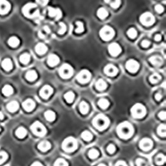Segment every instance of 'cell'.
<instances>
[{
    "label": "cell",
    "instance_id": "6da1fadb",
    "mask_svg": "<svg viewBox=\"0 0 166 166\" xmlns=\"http://www.w3.org/2000/svg\"><path fill=\"white\" fill-rule=\"evenodd\" d=\"M117 134L122 139H129L134 134V127L128 121H124L117 126Z\"/></svg>",
    "mask_w": 166,
    "mask_h": 166
},
{
    "label": "cell",
    "instance_id": "7a4b0ae2",
    "mask_svg": "<svg viewBox=\"0 0 166 166\" xmlns=\"http://www.w3.org/2000/svg\"><path fill=\"white\" fill-rule=\"evenodd\" d=\"M110 124V120L108 117L103 114H100L94 118L93 120V125L95 128H97L99 131H103L108 127Z\"/></svg>",
    "mask_w": 166,
    "mask_h": 166
},
{
    "label": "cell",
    "instance_id": "3957f363",
    "mask_svg": "<svg viewBox=\"0 0 166 166\" xmlns=\"http://www.w3.org/2000/svg\"><path fill=\"white\" fill-rule=\"evenodd\" d=\"M38 6L35 3H27L26 5L22 8V14H24L27 18H35L38 15Z\"/></svg>",
    "mask_w": 166,
    "mask_h": 166
},
{
    "label": "cell",
    "instance_id": "277c9868",
    "mask_svg": "<svg viewBox=\"0 0 166 166\" xmlns=\"http://www.w3.org/2000/svg\"><path fill=\"white\" fill-rule=\"evenodd\" d=\"M78 146V143L74 137H67L64 140L63 143V149L67 152H72L76 150Z\"/></svg>",
    "mask_w": 166,
    "mask_h": 166
},
{
    "label": "cell",
    "instance_id": "5b68a950",
    "mask_svg": "<svg viewBox=\"0 0 166 166\" xmlns=\"http://www.w3.org/2000/svg\"><path fill=\"white\" fill-rule=\"evenodd\" d=\"M131 115L135 118H142L146 114V108L141 103L135 104L131 110Z\"/></svg>",
    "mask_w": 166,
    "mask_h": 166
},
{
    "label": "cell",
    "instance_id": "8992f818",
    "mask_svg": "<svg viewBox=\"0 0 166 166\" xmlns=\"http://www.w3.org/2000/svg\"><path fill=\"white\" fill-rule=\"evenodd\" d=\"M115 36V31L110 26H104L100 30V37L105 41H109Z\"/></svg>",
    "mask_w": 166,
    "mask_h": 166
},
{
    "label": "cell",
    "instance_id": "52a82bcc",
    "mask_svg": "<svg viewBox=\"0 0 166 166\" xmlns=\"http://www.w3.org/2000/svg\"><path fill=\"white\" fill-rule=\"evenodd\" d=\"M31 130L38 136H44L47 133V129L40 121L33 122V125H31Z\"/></svg>",
    "mask_w": 166,
    "mask_h": 166
},
{
    "label": "cell",
    "instance_id": "ba28073f",
    "mask_svg": "<svg viewBox=\"0 0 166 166\" xmlns=\"http://www.w3.org/2000/svg\"><path fill=\"white\" fill-rule=\"evenodd\" d=\"M140 21L144 26H150L155 23V17L150 12H145L140 17Z\"/></svg>",
    "mask_w": 166,
    "mask_h": 166
},
{
    "label": "cell",
    "instance_id": "9c48e42d",
    "mask_svg": "<svg viewBox=\"0 0 166 166\" xmlns=\"http://www.w3.org/2000/svg\"><path fill=\"white\" fill-rule=\"evenodd\" d=\"M74 70L71 65H69L67 63L63 64L59 69V74L63 78H69L70 76L73 75Z\"/></svg>",
    "mask_w": 166,
    "mask_h": 166
},
{
    "label": "cell",
    "instance_id": "30bf717a",
    "mask_svg": "<svg viewBox=\"0 0 166 166\" xmlns=\"http://www.w3.org/2000/svg\"><path fill=\"white\" fill-rule=\"evenodd\" d=\"M91 78V74L90 71L87 70V69L82 70L79 73L77 74V76H76V80H77L80 83H82V84L87 83V82L90 81Z\"/></svg>",
    "mask_w": 166,
    "mask_h": 166
},
{
    "label": "cell",
    "instance_id": "8fae6325",
    "mask_svg": "<svg viewBox=\"0 0 166 166\" xmlns=\"http://www.w3.org/2000/svg\"><path fill=\"white\" fill-rule=\"evenodd\" d=\"M125 67L127 69V71L130 72H136L139 70L140 64L137 61L134 59H130L125 63Z\"/></svg>",
    "mask_w": 166,
    "mask_h": 166
},
{
    "label": "cell",
    "instance_id": "7c38bea8",
    "mask_svg": "<svg viewBox=\"0 0 166 166\" xmlns=\"http://www.w3.org/2000/svg\"><path fill=\"white\" fill-rule=\"evenodd\" d=\"M108 51H109L110 54L113 56V57H116L121 52V47L118 43H112L108 46Z\"/></svg>",
    "mask_w": 166,
    "mask_h": 166
},
{
    "label": "cell",
    "instance_id": "4fadbf2b",
    "mask_svg": "<svg viewBox=\"0 0 166 166\" xmlns=\"http://www.w3.org/2000/svg\"><path fill=\"white\" fill-rule=\"evenodd\" d=\"M52 93H53V89L49 85H45L40 90V95L43 99H47Z\"/></svg>",
    "mask_w": 166,
    "mask_h": 166
},
{
    "label": "cell",
    "instance_id": "5bb4252c",
    "mask_svg": "<svg viewBox=\"0 0 166 166\" xmlns=\"http://www.w3.org/2000/svg\"><path fill=\"white\" fill-rule=\"evenodd\" d=\"M140 148L143 150H150L153 146V141L150 138H143L140 141Z\"/></svg>",
    "mask_w": 166,
    "mask_h": 166
},
{
    "label": "cell",
    "instance_id": "9a60e30c",
    "mask_svg": "<svg viewBox=\"0 0 166 166\" xmlns=\"http://www.w3.org/2000/svg\"><path fill=\"white\" fill-rule=\"evenodd\" d=\"M104 71L106 75H108L110 76H116V74L118 73V69L113 64H108L106 65L104 68Z\"/></svg>",
    "mask_w": 166,
    "mask_h": 166
},
{
    "label": "cell",
    "instance_id": "2e32d148",
    "mask_svg": "<svg viewBox=\"0 0 166 166\" xmlns=\"http://www.w3.org/2000/svg\"><path fill=\"white\" fill-rule=\"evenodd\" d=\"M11 8L10 3L5 0H0V14H6Z\"/></svg>",
    "mask_w": 166,
    "mask_h": 166
},
{
    "label": "cell",
    "instance_id": "e0dca14e",
    "mask_svg": "<svg viewBox=\"0 0 166 166\" xmlns=\"http://www.w3.org/2000/svg\"><path fill=\"white\" fill-rule=\"evenodd\" d=\"M22 107L24 108L26 111H32L35 108V102L32 99H27L22 103Z\"/></svg>",
    "mask_w": 166,
    "mask_h": 166
},
{
    "label": "cell",
    "instance_id": "ac0fdd59",
    "mask_svg": "<svg viewBox=\"0 0 166 166\" xmlns=\"http://www.w3.org/2000/svg\"><path fill=\"white\" fill-rule=\"evenodd\" d=\"M59 62H60V59H59L58 56H57L56 54H50L47 57V63L51 67L57 66L59 63Z\"/></svg>",
    "mask_w": 166,
    "mask_h": 166
},
{
    "label": "cell",
    "instance_id": "d6986e66",
    "mask_svg": "<svg viewBox=\"0 0 166 166\" xmlns=\"http://www.w3.org/2000/svg\"><path fill=\"white\" fill-rule=\"evenodd\" d=\"M48 14H49V16L52 17V18L59 19L62 17V11L59 8H48Z\"/></svg>",
    "mask_w": 166,
    "mask_h": 166
},
{
    "label": "cell",
    "instance_id": "ffe728a7",
    "mask_svg": "<svg viewBox=\"0 0 166 166\" xmlns=\"http://www.w3.org/2000/svg\"><path fill=\"white\" fill-rule=\"evenodd\" d=\"M149 61L152 65L155 66V67H160L163 64V59L160 56H152L151 57H150Z\"/></svg>",
    "mask_w": 166,
    "mask_h": 166
},
{
    "label": "cell",
    "instance_id": "44dd1931",
    "mask_svg": "<svg viewBox=\"0 0 166 166\" xmlns=\"http://www.w3.org/2000/svg\"><path fill=\"white\" fill-rule=\"evenodd\" d=\"M35 51L37 52V53H38L39 55H43L44 54V53H46L47 51V47L44 43H39L36 45Z\"/></svg>",
    "mask_w": 166,
    "mask_h": 166
},
{
    "label": "cell",
    "instance_id": "7402d4cb",
    "mask_svg": "<svg viewBox=\"0 0 166 166\" xmlns=\"http://www.w3.org/2000/svg\"><path fill=\"white\" fill-rule=\"evenodd\" d=\"M51 144L50 142L47 141V140H43V141L40 142L38 145V148L39 150L43 151V152H45V151H47L51 149Z\"/></svg>",
    "mask_w": 166,
    "mask_h": 166
},
{
    "label": "cell",
    "instance_id": "603a6c76",
    "mask_svg": "<svg viewBox=\"0 0 166 166\" xmlns=\"http://www.w3.org/2000/svg\"><path fill=\"white\" fill-rule=\"evenodd\" d=\"M18 102L16 101H10V102L7 105V109H8V111L10 112H15L18 109Z\"/></svg>",
    "mask_w": 166,
    "mask_h": 166
},
{
    "label": "cell",
    "instance_id": "cb8c5ba5",
    "mask_svg": "<svg viewBox=\"0 0 166 166\" xmlns=\"http://www.w3.org/2000/svg\"><path fill=\"white\" fill-rule=\"evenodd\" d=\"M2 67L5 70V71H10L13 68V63L9 58H5L4 60L2 62Z\"/></svg>",
    "mask_w": 166,
    "mask_h": 166
},
{
    "label": "cell",
    "instance_id": "d4e9b609",
    "mask_svg": "<svg viewBox=\"0 0 166 166\" xmlns=\"http://www.w3.org/2000/svg\"><path fill=\"white\" fill-rule=\"evenodd\" d=\"M44 116L46 118V120L47 121H50V122H52L53 120L56 119V114H55V112L53 111H51V110H48V111H47L45 113H44Z\"/></svg>",
    "mask_w": 166,
    "mask_h": 166
},
{
    "label": "cell",
    "instance_id": "484cf974",
    "mask_svg": "<svg viewBox=\"0 0 166 166\" xmlns=\"http://www.w3.org/2000/svg\"><path fill=\"white\" fill-rule=\"evenodd\" d=\"M26 78L29 82H33V81H35L38 78V74H37V72L34 70H30V71H28L26 73Z\"/></svg>",
    "mask_w": 166,
    "mask_h": 166
},
{
    "label": "cell",
    "instance_id": "4316f807",
    "mask_svg": "<svg viewBox=\"0 0 166 166\" xmlns=\"http://www.w3.org/2000/svg\"><path fill=\"white\" fill-rule=\"evenodd\" d=\"M15 133H16V136H18V138H20V139H22V138H24L25 136H27V130L24 128V127L20 126V127H18V128L17 129V131Z\"/></svg>",
    "mask_w": 166,
    "mask_h": 166
},
{
    "label": "cell",
    "instance_id": "83f0119b",
    "mask_svg": "<svg viewBox=\"0 0 166 166\" xmlns=\"http://www.w3.org/2000/svg\"><path fill=\"white\" fill-rule=\"evenodd\" d=\"M2 92L6 96H9V95H11L14 93V88L10 85H5L3 87V90H2Z\"/></svg>",
    "mask_w": 166,
    "mask_h": 166
},
{
    "label": "cell",
    "instance_id": "f1b7e54d",
    "mask_svg": "<svg viewBox=\"0 0 166 166\" xmlns=\"http://www.w3.org/2000/svg\"><path fill=\"white\" fill-rule=\"evenodd\" d=\"M8 43L9 46H11L12 47H16L19 45L20 43V41H19V39L17 37L14 36V37H11V38H9L8 41Z\"/></svg>",
    "mask_w": 166,
    "mask_h": 166
},
{
    "label": "cell",
    "instance_id": "f546056e",
    "mask_svg": "<svg viewBox=\"0 0 166 166\" xmlns=\"http://www.w3.org/2000/svg\"><path fill=\"white\" fill-rule=\"evenodd\" d=\"M79 110L82 114H87L89 111V105L86 101H82L79 105Z\"/></svg>",
    "mask_w": 166,
    "mask_h": 166
},
{
    "label": "cell",
    "instance_id": "4dcf8cb0",
    "mask_svg": "<svg viewBox=\"0 0 166 166\" xmlns=\"http://www.w3.org/2000/svg\"><path fill=\"white\" fill-rule=\"evenodd\" d=\"M95 87H96V89L99 91H104L105 89H106V87H107V84H106V82L102 79H99L96 83H95Z\"/></svg>",
    "mask_w": 166,
    "mask_h": 166
},
{
    "label": "cell",
    "instance_id": "1f68e13d",
    "mask_svg": "<svg viewBox=\"0 0 166 166\" xmlns=\"http://www.w3.org/2000/svg\"><path fill=\"white\" fill-rule=\"evenodd\" d=\"M19 60H20V62H21L22 64H27L31 60L30 55L28 54V53H23V54H22L20 56Z\"/></svg>",
    "mask_w": 166,
    "mask_h": 166
},
{
    "label": "cell",
    "instance_id": "d6a6232c",
    "mask_svg": "<svg viewBox=\"0 0 166 166\" xmlns=\"http://www.w3.org/2000/svg\"><path fill=\"white\" fill-rule=\"evenodd\" d=\"M64 98L67 101V102L71 103V102H73L74 99H75V94L72 91H67L64 95Z\"/></svg>",
    "mask_w": 166,
    "mask_h": 166
},
{
    "label": "cell",
    "instance_id": "836d02e7",
    "mask_svg": "<svg viewBox=\"0 0 166 166\" xmlns=\"http://www.w3.org/2000/svg\"><path fill=\"white\" fill-rule=\"evenodd\" d=\"M97 16L101 19H105L106 17L108 16V11L104 8H99L98 11H97Z\"/></svg>",
    "mask_w": 166,
    "mask_h": 166
},
{
    "label": "cell",
    "instance_id": "e575fe53",
    "mask_svg": "<svg viewBox=\"0 0 166 166\" xmlns=\"http://www.w3.org/2000/svg\"><path fill=\"white\" fill-rule=\"evenodd\" d=\"M82 136V139L85 140L86 141H90V140H91L93 138L92 134L89 131H84L82 133V136Z\"/></svg>",
    "mask_w": 166,
    "mask_h": 166
},
{
    "label": "cell",
    "instance_id": "d590c367",
    "mask_svg": "<svg viewBox=\"0 0 166 166\" xmlns=\"http://www.w3.org/2000/svg\"><path fill=\"white\" fill-rule=\"evenodd\" d=\"M98 105L101 108H102V109H106V108L109 106L110 102L106 98H101L99 100Z\"/></svg>",
    "mask_w": 166,
    "mask_h": 166
},
{
    "label": "cell",
    "instance_id": "8d00e7d4",
    "mask_svg": "<svg viewBox=\"0 0 166 166\" xmlns=\"http://www.w3.org/2000/svg\"><path fill=\"white\" fill-rule=\"evenodd\" d=\"M165 155H164L163 154H160V155H157V157L155 159V162L159 165H162L165 163Z\"/></svg>",
    "mask_w": 166,
    "mask_h": 166
},
{
    "label": "cell",
    "instance_id": "74e56055",
    "mask_svg": "<svg viewBox=\"0 0 166 166\" xmlns=\"http://www.w3.org/2000/svg\"><path fill=\"white\" fill-rule=\"evenodd\" d=\"M161 79V76L160 74L158 73H154L153 75H151L150 77V82L153 84H155V83H157L160 81Z\"/></svg>",
    "mask_w": 166,
    "mask_h": 166
},
{
    "label": "cell",
    "instance_id": "f35d334b",
    "mask_svg": "<svg viewBox=\"0 0 166 166\" xmlns=\"http://www.w3.org/2000/svg\"><path fill=\"white\" fill-rule=\"evenodd\" d=\"M157 133L161 137H164L166 133V127L165 125H160L157 129Z\"/></svg>",
    "mask_w": 166,
    "mask_h": 166
},
{
    "label": "cell",
    "instance_id": "ab89813d",
    "mask_svg": "<svg viewBox=\"0 0 166 166\" xmlns=\"http://www.w3.org/2000/svg\"><path fill=\"white\" fill-rule=\"evenodd\" d=\"M54 166H68V163L64 159L59 158L55 161Z\"/></svg>",
    "mask_w": 166,
    "mask_h": 166
},
{
    "label": "cell",
    "instance_id": "60d3db41",
    "mask_svg": "<svg viewBox=\"0 0 166 166\" xmlns=\"http://www.w3.org/2000/svg\"><path fill=\"white\" fill-rule=\"evenodd\" d=\"M76 33H81L84 31V24L82 22H76Z\"/></svg>",
    "mask_w": 166,
    "mask_h": 166
},
{
    "label": "cell",
    "instance_id": "b9f144b4",
    "mask_svg": "<svg viewBox=\"0 0 166 166\" xmlns=\"http://www.w3.org/2000/svg\"><path fill=\"white\" fill-rule=\"evenodd\" d=\"M136 165L137 166H148V162L146 160H144V159L142 158H138L136 160Z\"/></svg>",
    "mask_w": 166,
    "mask_h": 166
},
{
    "label": "cell",
    "instance_id": "7bdbcfd3",
    "mask_svg": "<svg viewBox=\"0 0 166 166\" xmlns=\"http://www.w3.org/2000/svg\"><path fill=\"white\" fill-rule=\"evenodd\" d=\"M88 155H89V157L91 159L97 158L99 156L98 150H95V149H91V150L89 151V153H88Z\"/></svg>",
    "mask_w": 166,
    "mask_h": 166
},
{
    "label": "cell",
    "instance_id": "ee69618b",
    "mask_svg": "<svg viewBox=\"0 0 166 166\" xmlns=\"http://www.w3.org/2000/svg\"><path fill=\"white\" fill-rule=\"evenodd\" d=\"M8 155L5 151H0V164H2L8 160Z\"/></svg>",
    "mask_w": 166,
    "mask_h": 166
},
{
    "label": "cell",
    "instance_id": "f6af8a7d",
    "mask_svg": "<svg viewBox=\"0 0 166 166\" xmlns=\"http://www.w3.org/2000/svg\"><path fill=\"white\" fill-rule=\"evenodd\" d=\"M127 35H128L129 38H136V36H137V31L133 28V27H131L130 28L128 31H127Z\"/></svg>",
    "mask_w": 166,
    "mask_h": 166
},
{
    "label": "cell",
    "instance_id": "bcb514c9",
    "mask_svg": "<svg viewBox=\"0 0 166 166\" xmlns=\"http://www.w3.org/2000/svg\"><path fill=\"white\" fill-rule=\"evenodd\" d=\"M59 26H60V28H59V30H58V33L62 35V34L66 33V31H67V27H66V25L64 24L63 22H60Z\"/></svg>",
    "mask_w": 166,
    "mask_h": 166
},
{
    "label": "cell",
    "instance_id": "7dc6e473",
    "mask_svg": "<svg viewBox=\"0 0 166 166\" xmlns=\"http://www.w3.org/2000/svg\"><path fill=\"white\" fill-rule=\"evenodd\" d=\"M115 146L114 144H109L108 146H107V151H108V153H110V154H113V153H115Z\"/></svg>",
    "mask_w": 166,
    "mask_h": 166
},
{
    "label": "cell",
    "instance_id": "c3c4849f",
    "mask_svg": "<svg viewBox=\"0 0 166 166\" xmlns=\"http://www.w3.org/2000/svg\"><path fill=\"white\" fill-rule=\"evenodd\" d=\"M110 3H111V5L112 8H119V6L120 5L121 2H120V0H116V1H114V2H110Z\"/></svg>",
    "mask_w": 166,
    "mask_h": 166
},
{
    "label": "cell",
    "instance_id": "681fc988",
    "mask_svg": "<svg viewBox=\"0 0 166 166\" xmlns=\"http://www.w3.org/2000/svg\"><path fill=\"white\" fill-rule=\"evenodd\" d=\"M155 11L159 13V14H161V13H163L164 12V7L160 4H157V5H155Z\"/></svg>",
    "mask_w": 166,
    "mask_h": 166
},
{
    "label": "cell",
    "instance_id": "f907efd6",
    "mask_svg": "<svg viewBox=\"0 0 166 166\" xmlns=\"http://www.w3.org/2000/svg\"><path fill=\"white\" fill-rule=\"evenodd\" d=\"M159 117H160V119H161V120H165L166 118V112L164 111H160V113H159Z\"/></svg>",
    "mask_w": 166,
    "mask_h": 166
},
{
    "label": "cell",
    "instance_id": "816d5d0a",
    "mask_svg": "<svg viewBox=\"0 0 166 166\" xmlns=\"http://www.w3.org/2000/svg\"><path fill=\"white\" fill-rule=\"evenodd\" d=\"M141 45L143 47H150V42L148 41V40H143V42L141 43Z\"/></svg>",
    "mask_w": 166,
    "mask_h": 166
},
{
    "label": "cell",
    "instance_id": "f5cc1de1",
    "mask_svg": "<svg viewBox=\"0 0 166 166\" xmlns=\"http://www.w3.org/2000/svg\"><path fill=\"white\" fill-rule=\"evenodd\" d=\"M115 166H128V165H127V164L125 163V161L120 160L115 164Z\"/></svg>",
    "mask_w": 166,
    "mask_h": 166
},
{
    "label": "cell",
    "instance_id": "db71d44e",
    "mask_svg": "<svg viewBox=\"0 0 166 166\" xmlns=\"http://www.w3.org/2000/svg\"><path fill=\"white\" fill-rule=\"evenodd\" d=\"M161 98H162V95H161L160 93V92L156 93V95H155V99H156L157 101H160Z\"/></svg>",
    "mask_w": 166,
    "mask_h": 166
},
{
    "label": "cell",
    "instance_id": "11a10c76",
    "mask_svg": "<svg viewBox=\"0 0 166 166\" xmlns=\"http://www.w3.org/2000/svg\"><path fill=\"white\" fill-rule=\"evenodd\" d=\"M31 166H43V164L40 163V162H38V161H36V162H33L32 164V165Z\"/></svg>",
    "mask_w": 166,
    "mask_h": 166
},
{
    "label": "cell",
    "instance_id": "9f6ffc18",
    "mask_svg": "<svg viewBox=\"0 0 166 166\" xmlns=\"http://www.w3.org/2000/svg\"><path fill=\"white\" fill-rule=\"evenodd\" d=\"M155 41H160L161 40V35L160 34H156L155 37Z\"/></svg>",
    "mask_w": 166,
    "mask_h": 166
},
{
    "label": "cell",
    "instance_id": "6f0895ef",
    "mask_svg": "<svg viewBox=\"0 0 166 166\" xmlns=\"http://www.w3.org/2000/svg\"><path fill=\"white\" fill-rule=\"evenodd\" d=\"M37 3H40V4H42V5H46L47 3H48V2H47V1H37Z\"/></svg>",
    "mask_w": 166,
    "mask_h": 166
},
{
    "label": "cell",
    "instance_id": "680465c9",
    "mask_svg": "<svg viewBox=\"0 0 166 166\" xmlns=\"http://www.w3.org/2000/svg\"><path fill=\"white\" fill-rule=\"evenodd\" d=\"M3 118H4V115L2 111H0V120H3Z\"/></svg>",
    "mask_w": 166,
    "mask_h": 166
},
{
    "label": "cell",
    "instance_id": "91938a15",
    "mask_svg": "<svg viewBox=\"0 0 166 166\" xmlns=\"http://www.w3.org/2000/svg\"><path fill=\"white\" fill-rule=\"evenodd\" d=\"M97 166H106L105 164H98Z\"/></svg>",
    "mask_w": 166,
    "mask_h": 166
},
{
    "label": "cell",
    "instance_id": "94428289",
    "mask_svg": "<svg viewBox=\"0 0 166 166\" xmlns=\"http://www.w3.org/2000/svg\"><path fill=\"white\" fill-rule=\"evenodd\" d=\"M0 131H1V128H0Z\"/></svg>",
    "mask_w": 166,
    "mask_h": 166
}]
</instances>
